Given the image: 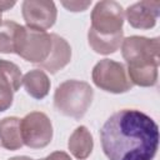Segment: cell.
<instances>
[{
	"instance_id": "cell-14",
	"label": "cell",
	"mask_w": 160,
	"mask_h": 160,
	"mask_svg": "<svg viewBox=\"0 0 160 160\" xmlns=\"http://www.w3.org/2000/svg\"><path fill=\"white\" fill-rule=\"evenodd\" d=\"M122 40H124V31H121L116 35H111V36L99 35V34L94 32L91 29H89V31H88V41H89L90 48L95 52L101 54V55L114 54L121 46Z\"/></svg>"
},
{
	"instance_id": "cell-9",
	"label": "cell",
	"mask_w": 160,
	"mask_h": 160,
	"mask_svg": "<svg viewBox=\"0 0 160 160\" xmlns=\"http://www.w3.org/2000/svg\"><path fill=\"white\" fill-rule=\"evenodd\" d=\"M160 14V1L144 0L130 5L125 10L129 24L140 30H148L155 26Z\"/></svg>"
},
{
	"instance_id": "cell-12",
	"label": "cell",
	"mask_w": 160,
	"mask_h": 160,
	"mask_svg": "<svg viewBox=\"0 0 160 160\" xmlns=\"http://www.w3.org/2000/svg\"><path fill=\"white\" fill-rule=\"evenodd\" d=\"M68 148L78 160L88 159L94 148V140L90 130L84 125L78 126L69 138Z\"/></svg>"
},
{
	"instance_id": "cell-16",
	"label": "cell",
	"mask_w": 160,
	"mask_h": 160,
	"mask_svg": "<svg viewBox=\"0 0 160 160\" xmlns=\"http://www.w3.org/2000/svg\"><path fill=\"white\" fill-rule=\"evenodd\" d=\"M21 84H22V74L20 68L12 61L0 59V85L15 92L20 89Z\"/></svg>"
},
{
	"instance_id": "cell-23",
	"label": "cell",
	"mask_w": 160,
	"mask_h": 160,
	"mask_svg": "<svg viewBox=\"0 0 160 160\" xmlns=\"http://www.w3.org/2000/svg\"><path fill=\"white\" fill-rule=\"evenodd\" d=\"M1 18H2V12H1V11H0V24H1V22H2V21H1Z\"/></svg>"
},
{
	"instance_id": "cell-5",
	"label": "cell",
	"mask_w": 160,
	"mask_h": 160,
	"mask_svg": "<svg viewBox=\"0 0 160 160\" xmlns=\"http://www.w3.org/2000/svg\"><path fill=\"white\" fill-rule=\"evenodd\" d=\"M160 39L132 35L121 42V54L128 66L159 65L160 62Z\"/></svg>"
},
{
	"instance_id": "cell-22",
	"label": "cell",
	"mask_w": 160,
	"mask_h": 160,
	"mask_svg": "<svg viewBox=\"0 0 160 160\" xmlns=\"http://www.w3.org/2000/svg\"><path fill=\"white\" fill-rule=\"evenodd\" d=\"M9 160H32V159L29 156H14V158H10Z\"/></svg>"
},
{
	"instance_id": "cell-2",
	"label": "cell",
	"mask_w": 160,
	"mask_h": 160,
	"mask_svg": "<svg viewBox=\"0 0 160 160\" xmlns=\"http://www.w3.org/2000/svg\"><path fill=\"white\" fill-rule=\"evenodd\" d=\"M94 90L90 84L80 80H66L61 82L54 94L55 109L69 118L81 119L90 108Z\"/></svg>"
},
{
	"instance_id": "cell-18",
	"label": "cell",
	"mask_w": 160,
	"mask_h": 160,
	"mask_svg": "<svg viewBox=\"0 0 160 160\" xmlns=\"http://www.w3.org/2000/svg\"><path fill=\"white\" fill-rule=\"evenodd\" d=\"M14 95L12 91L2 85H0V112L8 110L12 105Z\"/></svg>"
},
{
	"instance_id": "cell-8",
	"label": "cell",
	"mask_w": 160,
	"mask_h": 160,
	"mask_svg": "<svg viewBox=\"0 0 160 160\" xmlns=\"http://www.w3.org/2000/svg\"><path fill=\"white\" fill-rule=\"evenodd\" d=\"M21 12L28 28L44 31L55 24L58 16L54 1L49 0H25L21 4Z\"/></svg>"
},
{
	"instance_id": "cell-3",
	"label": "cell",
	"mask_w": 160,
	"mask_h": 160,
	"mask_svg": "<svg viewBox=\"0 0 160 160\" xmlns=\"http://www.w3.org/2000/svg\"><path fill=\"white\" fill-rule=\"evenodd\" d=\"M51 46L50 34L20 25L15 41V52L20 58L32 64H41L48 59Z\"/></svg>"
},
{
	"instance_id": "cell-13",
	"label": "cell",
	"mask_w": 160,
	"mask_h": 160,
	"mask_svg": "<svg viewBox=\"0 0 160 160\" xmlns=\"http://www.w3.org/2000/svg\"><path fill=\"white\" fill-rule=\"evenodd\" d=\"M22 85L31 98L41 100L49 94L51 84L49 76L44 70L32 69L22 76Z\"/></svg>"
},
{
	"instance_id": "cell-1",
	"label": "cell",
	"mask_w": 160,
	"mask_h": 160,
	"mask_svg": "<svg viewBox=\"0 0 160 160\" xmlns=\"http://www.w3.org/2000/svg\"><path fill=\"white\" fill-rule=\"evenodd\" d=\"M100 141L109 160H152L159 148V128L145 112L122 109L102 124Z\"/></svg>"
},
{
	"instance_id": "cell-19",
	"label": "cell",
	"mask_w": 160,
	"mask_h": 160,
	"mask_svg": "<svg viewBox=\"0 0 160 160\" xmlns=\"http://www.w3.org/2000/svg\"><path fill=\"white\" fill-rule=\"evenodd\" d=\"M64 8H66L69 11H84L86 10L90 4H91V0L90 1H62L61 2Z\"/></svg>"
},
{
	"instance_id": "cell-7",
	"label": "cell",
	"mask_w": 160,
	"mask_h": 160,
	"mask_svg": "<svg viewBox=\"0 0 160 160\" xmlns=\"http://www.w3.org/2000/svg\"><path fill=\"white\" fill-rule=\"evenodd\" d=\"M20 128L24 145L28 148L42 149L51 142L52 124L48 115L41 111L26 114L20 121Z\"/></svg>"
},
{
	"instance_id": "cell-10",
	"label": "cell",
	"mask_w": 160,
	"mask_h": 160,
	"mask_svg": "<svg viewBox=\"0 0 160 160\" xmlns=\"http://www.w3.org/2000/svg\"><path fill=\"white\" fill-rule=\"evenodd\" d=\"M52 46L51 51L45 61L39 64L42 69L49 71L50 74H56L61 69H64L71 60V48L69 42L59 36L58 34H50Z\"/></svg>"
},
{
	"instance_id": "cell-15",
	"label": "cell",
	"mask_w": 160,
	"mask_h": 160,
	"mask_svg": "<svg viewBox=\"0 0 160 160\" xmlns=\"http://www.w3.org/2000/svg\"><path fill=\"white\" fill-rule=\"evenodd\" d=\"M159 65H144V66H128V76L132 85L149 88L154 86L158 81Z\"/></svg>"
},
{
	"instance_id": "cell-21",
	"label": "cell",
	"mask_w": 160,
	"mask_h": 160,
	"mask_svg": "<svg viewBox=\"0 0 160 160\" xmlns=\"http://www.w3.org/2000/svg\"><path fill=\"white\" fill-rule=\"evenodd\" d=\"M15 5V1H4V0H0V11H6L9 9H11L12 6Z\"/></svg>"
},
{
	"instance_id": "cell-17",
	"label": "cell",
	"mask_w": 160,
	"mask_h": 160,
	"mask_svg": "<svg viewBox=\"0 0 160 160\" xmlns=\"http://www.w3.org/2000/svg\"><path fill=\"white\" fill-rule=\"evenodd\" d=\"M20 25L11 20H5L0 24V52H15V41Z\"/></svg>"
},
{
	"instance_id": "cell-11",
	"label": "cell",
	"mask_w": 160,
	"mask_h": 160,
	"mask_svg": "<svg viewBox=\"0 0 160 160\" xmlns=\"http://www.w3.org/2000/svg\"><path fill=\"white\" fill-rule=\"evenodd\" d=\"M21 119L8 116L0 120V146L6 150H19L24 141L20 128Z\"/></svg>"
},
{
	"instance_id": "cell-20",
	"label": "cell",
	"mask_w": 160,
	"mask_h": 160,
	"mask_svg": "<svg viewBox=\"0 0 160 160\" xmlns=\"http://www.w3.org/2000/svg\"><path fill=\"white\" fill-rule=\"evenodd\" d=\"M40 160H72V159L70 158V155H69L68 152L59 150V151L51 152L50 155H48L46 158H42V159H40Z\"/></svg>"
},
{
	"instance_id": "cell-6",
	"label": "cell",
	"mask_w": 160,
	"mask_h": 160,
	"mask_svg": "<svg viewBox=\"0 0 160 160\" xmlns=\"http://www.w3.org/2000/svg\"><path fill=\"white\" fill-rule=\"evenodd\" d=\"M125 10L112 0H102L95 4L91 11L90 29L102 36L116 35L122 31Z\"/></svg>"
},
{
	"instance_id": "cell-4",
	"label": "cell",
	"mask_w": 160,
	"mask_h": 160,
	"mask_svg": "<svg viewBox=\"0 0 160 160\" xmlns=\"http://www.w3.org/2000/svg\"><path fill=\"white\" fill-rule=\"evenodd\" d=\"M91 78L99 89L111 94H124L134 86L128 76L125 65L111 59H102L96 62Z\"/></svg>"
}]
</instances>
